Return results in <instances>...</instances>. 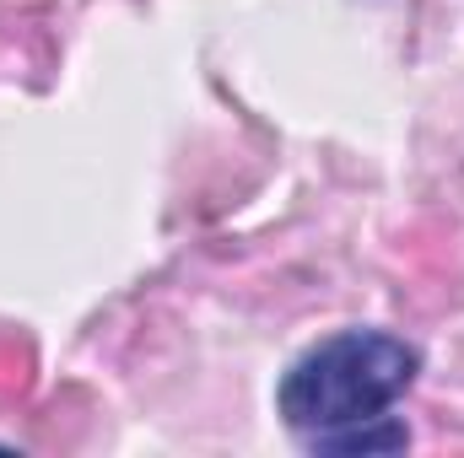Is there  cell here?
I'll list each match as a JSON object with an SVG mask.
<instances>
[{
    "mask_svg": "<svg viewBox=\"0 0 464 458\" xmlns=\"http://www.w3.org/2000/svg\"><path fill=\"white\" fill-rule=\"evenodd\" d=\"M416 367H421L416 345L383 329H341L286 367L276 405L286 426L303 437L346 432L389 415V405L416 383Z\"/></svg>",
    "mask_w": 464,
    "mask_h": 458,
    "instance_id": "6da1fadb",
    "label": "cell"
},
{
    "mask_svg": "<svg viewBox=\"0 0 464 458\" xmlns=\"http://www.w3.org/2000/svg\"><path fill=\"white\" fill-rule=\"evenodd\" d=\"M411 443V432L389 415L378 421H362V426H346V432H324V437H308L314 453H400Z\"/></svg>",
    "mask_w": 464,
    "mask_h": 458,
    "instance_id": "7a4b0ae2",
    "label": "cell"
}]
</instances>
